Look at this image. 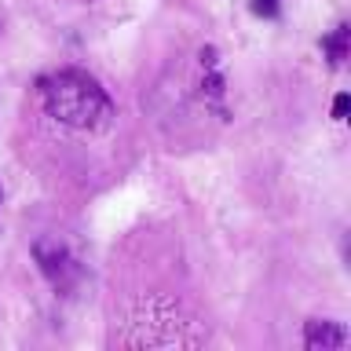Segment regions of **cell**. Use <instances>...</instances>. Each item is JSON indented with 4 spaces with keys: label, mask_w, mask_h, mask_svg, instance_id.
I'll return each mask as SVG.
<instances>
[{
    "label": "cell",
    "mask_w": 351,
    "mask_h": 351,
    "mask_svg": "<svg viewBox=\"0 0 351 351\" xmlns=\"http://www.w3.org/2000/svg\"><path fill=\"white\" fill-rule=\"evenodd\" d=\"M33 260H37V267H40L44 278H48L55 289H62V293L73 289L77 278H81V267H77L73 252L66 249L62 238H55V234L33 241Z\"/></svg>",
    "instance_id": "7a4b0ae2"
},
{
    "label": "cell",
    "mask_w": 351,
    "mask_h": 351,
    "mask_svg": "<svg viewBox=\"0 0 351 351\" xmlns=\"http://www.w3.org/2000/svg\"><path fill=\"white\" fill-rule=\"evenodd\" d=\"M348 110H351V99H348V92H340V95L333 99V121H344Z\"/></svg>",
    "instance_id": "8992f818"
},
{
    "label": "cell",
    "mask_w": 351,
    "mask_h": 351,
    "mask_svg": "<svg viewBox=\"0 0 351 351\" xmlns=\"http://www.w3.org/2000/svg\"><path fill=\"white\" fill-rule=\"evenodd\" d=\"M348 44H351V29H348V26H337V29L322 40V48H326V55H329V62H333V66H344Z\"/></svg>",
    "instance_id": "277c9868"
},
{
    "label": "cell",
    "mask_w": 351,
    "mask_h": 351,
    "mask_svg": "<svg viewBox=\"0 0 351 351\" xmlns=\"http://www.w3.org/2000/svg\"><path fill=\"white\" fill-rule=\"evenodd\" d=\"M252 15H260V19H274L278 15V0H252Z\"/></svg>",
    "instance_id": "5b68a950"
},
{
    "label": "cell",
    "mask_w": 351,
    "mask_h": 351,
    "mask_svg": "<svg viewBox=\"0 0 351 351\" xmlns=\"http://www.w3.org/2000/svg\"><path fill=\"white\" fill-rule=\"evenodd\" d=\"M44 106L48 114L66 128H81L95 132L106 128L110 121V95L99 88L95 77H88L81 70H59L44 81Z\"/></svg>",
    "instance_id": "6da1fadb"
},
{
    "label": "cell",
    "mask_w": 351,
    "mask_h": 351,
    "mask_svg": "<svg viewBox=\"0 0 351 351\" xmlns=\"http://www.w3.org/2000/svg\"><path fill=\"white\" fill-rule=\"evenodd\" d=\"M304 344L307 351H337L348 344V329L340 322H329V318H311L304 326Z\"/></svg>",
    "instance_id": "3957f363"
}]
</instances>
